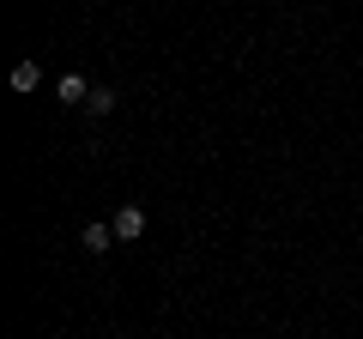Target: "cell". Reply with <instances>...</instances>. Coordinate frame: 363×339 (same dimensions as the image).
Segmentation results:
<instances>
[{
  "mask_svg": "<svg viewBox=\"0 0 363 339\" xmlns=\"http://www.w3.org/2000/svg\"><path fill=\"white\" fill-rule=\"evenodd\" d=\"M109 230H116V243H133V236H145V212L140 206H116Z\"/></svg>",
  "mask_w": 363,
  "mask_h": 339,
  "instance_id": "obj_1",
  "label": "cell"
},
{
  "mask_svg": "<svg viewBox=\"0 0 363 339\" xmlns=\"http://www.w3.org/2000/svg\"><path fill=\"white\" fill-rule=\"evenodd\" d=\"M104 248H116V230L109 224H85V255H104Z\"/></svg>",
  "mask_w": 363,
  "mask_h": 339,
  "instance_id": "obj_2",
  "label": "cell"
},
{
  "mask_svg": "<svg viewBox=\"0 0 363 339\" xmlns=\"http://www.w3.org/2000/svg\"><path fill=\"white\" fill-rule=\"evenodd\" d=\"M55 91H61V104H85V97H91V85H85L79 73H67L61 85H55Z\"/></svg>",
  "mask_w": 363,
  "mask_h": 339,
  "instance_id": "obj_3",
  "label": "cell"
},
{
  "mask_svg": "<svg viewBox=\"0 0 363 339\" xmlns=\"http://www.w3.org/2000/svg\"><path fill=\"white\" fill-rule=\"evenodd\" d=\"M37 79H43L37 61H18V67H13V91H37Z\"/></svg>",
  "mask_w": 363,
  "mask_h": 339,
  "instance_id": "obj_4",
  "label": "cell"
},
{
  "mask_svg": "<svg viewBox=\"0 0 363 339\" xmlns=\"http://www.w3.org/2000/svg\"><path fill=\"white\" fill-rule=\"evenodd\" d=\"M85 109H91V116H109V109H116V91H109V85H91Z\"/></svg>",
  "mask_w": 363,
  "mask_h": 339,
  "instance_id": "obj_5",
  "label": "cell"
}]
</instances>
